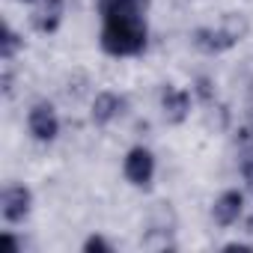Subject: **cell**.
I'll list each match as a JSON object with an SVG mask.
<instances>
[{
  "instance_id": "1",
  "label": "cell",
  "mask_w": 253,
  "mask_h": 253,
  "mask_svg": "<svg viewBox=\"0 0 253 253\" xmlns=\"http://www.w3.org/2000/svg\"><path fill=\"white\" fill-rule=\"evenodd\" d=\"M101 48L113 57H131L146 48V24L143 15H116L104 18Z\"/></svg>"
},
{
  "instance_id": "2",
  "label": "cell",
  "mask_w": 253,
  "mask_h": 253,
  "mask_svg": "<svg viewBox=\"0 0 253 253\" xmlns=\"http://www.w3.org/2000/svg\"><path fill=\"white\" fill-rule=\"evenodd\" d=\"M247 33V21L244 18H238V15H229L226 21H223V27H200L197 33H194V45L200 48V51H206V54H223V51H229L235 42H241V36Z\"/></svg>"
},
{
  "instance_id": "3",
  "label": "cell",
  "mask_w": 253,
  "mask_h": 253,
  "mask_svg": "<svg viewBox=\"0 0 253 253\" xmlns=\"http://www.w3.org/2000/svg\"><path fill=\"white\" fill-rule=\"evenodd\" d=\"M30 206H33L30 188H24V185H6L3 188V197H0V211H3V220L6 223H21L30 214Z\"/></svg>"
},
{
  "instance_id": "4",
  "label": "cell",
  "mask_w": 253,
  "mask_h": 253,
  "mask_svg": "<svg viewBox=\"0 0 253 253\" xmlns=\"http://www.w3.org/2000/svg\"><path fill=\"white\" fill-rule=\"evenodd\" d=\"M27 125H30V134L36 140H42V143H51L60 134V119H57V113H54V107L48 101H36L30 107Z\"/></svg>"
},
{
  "instance_id": "5",
  "label": "cell",
  "mask_w": 253,
  "mask_h": 253,
  "mask_svg": "<svg viewBox=\"0 0 253 253\" xmlns=\"http://www.w3.org/2000/svg\"><path fill=\"white\" fill-rule=\"evenodd\" d=\"M125 176H128L131 185L146 188L152 182V176H155V158H152V152L143 149V146L131 149L128 155H125Z\"/></svg>"
},
{
  "instance_id": "6",
  "label": "cell",
  "mask_w": 253,
  "mask_h": 253,
  "mask_svg": "<svg viewBox=\"0 0 253 253\" xmlns=\"http://www.w3.org/2000/svg\"><path fill=\"white\" fill-rule=\"evenodd\" d=\"M241 206H244V197L238 191H223L217 200H214V209H211V217L217 226H229L238 220L241 214Z\"/></svg>"
},
{
  "instance_id": "7",
  "label": "cell",
  "mask_w": 253,
  "mask_h": 253,
  "mask_svg": "<svg viewBox=\"0 0 253 253\" xmlns=\"http://www.w3.org/2000/svg\"><path fill=\"white\" fill-rule=\"evenodd\" d=\"M161 107H164V119L179 125V122H185V116L191 110V95L176 89V86H167L164 95H161Z\"/></svg>"
},
{
  "instance_id": "8",
  "label": "cell",
  "mask_w": 253,
  "mask_h": 253,
  "mask_svg": "<svg viewBox=\"0 0 253 253\" xmlns=\"http://www.w3.org/2000/svg\"><path fill=\"white\" fill-rule=\"evenodd\" d=\"M122 110H125V98H122V95H116V92H98L95 101H92V122L107 125V122L116 119Z\"/></svg>"
},
{
  "instance_id": "9",
  "label": "cell",
  "mask_w": 253,
  "mask_h": 253,
  "mask_svg": "<svg viewBox=\"0 0 253 253\" xmlns=\"http://www.w3.org/2000/svg\"><path fill=\"white\" fill-rule=\"evenodd\" d=\"M60 18H63V0H42L33 15V27L39 33H54L60 27Z\"/></svg>"
},
{
  "instance_id": "10",
  "label": "cell",
  "mask_w": 253,
  "mask_h": 253,
  "mask_svg": "<svg viewBox=\"0 0 253 253\" xmlns=\"http://www.w3.org/2000/svg\"><path fill=\"white\" fill-rule=\"evenodd\" d=\"M18 48H21L18 33H15L12 27H3V39H0V57H3V60H12Z\"/></svg>"
},
{
  "instance_id": "11",
  "label": "cell",
  "mask_w": 253,
  "mask_h": 253,
  "mask_svg": "<svg viewBox=\"0 0 253 253\" xmlns=\"http://www.w3.org/2000/svg\"><path fill=\"white\" fill-rule=\"evenodd\" d=\"M84 250H86V253H95V250H101V253H110L113 247H110V244H107V241H104L101 235H92V238H86Z\"/></svg>"
},
{
  "instance_id": "12",
  "label": "cell",
  "mask_w": 253,
  "mask_h": 253,
  "mask_svg": "<svg viewBox=\"0 0 253 253\" xmlns=\"http://www.w3.org/2000/svg\"><path fill=\"white\" fill-rule=\"evenodd\" d=\"M238 143H241V149L247 155H253V125H247V128L238 131Z\"/></svg>"
},
{
  "instance_id": "13",
  "label": "cell",
  "mask_w": 253,
  "mask_h": 253,
  "mask_svg": "<svg viewBox=\"0 0 253 253\" xmlns=\"http://www.w3.org/2000/svg\"><path fill=\"white\" fill-rule=\"evenodd\" d=\"M241 176H244L247 188L253 191V155H244V161H241Z\"/></svg>"
},
{
  "instance_id": "14",
  "label": "cell",
  "mask_w": 253,
  "mask_h": 253,
  "mask_svg": "<svg viewBox=\"0 0 253 253\" xmlns=\"http://www.w3.org/2000/svg\"><path fill=\"white\" fill-rule=\"evenodd\" d=\"M197 92H200V95L209 101V98H211V84H209L206 78H200V81H197Z\"/></svg>"
},
{
  "instance_id": "15",
  "label": "cell",
  "mask_w": 253,
  "mask_h": 253,
  "mask_svg": "<svg viewBox=\"0 0 253 253\" xmlns=\"http://www.w3.org/2000/svg\"><path fill=\"white\" fill-rule=\"evenodd\" d=\"M3 92H6V95L12 92V75H9V72L3 75Z\"/></svg>"
},
{
  "instance_id": "16",
  "label": "cell",
  "mask_w": 253,
  "mask_h": 253,
  "mask_svg": "<svg viewBox=\"0 0 253 253\" xmlns=\"http://www.w3.org/2000/svg\"><path fill=\"white\" fill-rule=\"evenodd\" d=\"M21 3H33V0H21Z\"/></svg>"
}]
</instances>
